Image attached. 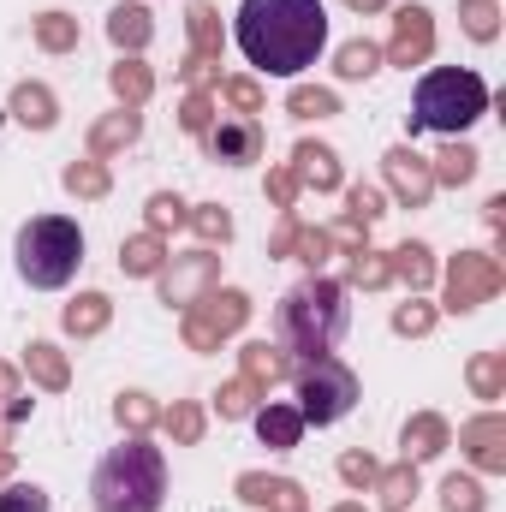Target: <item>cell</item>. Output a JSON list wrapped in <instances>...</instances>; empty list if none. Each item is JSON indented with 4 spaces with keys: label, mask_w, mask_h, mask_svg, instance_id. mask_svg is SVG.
Wrapping results in <instances>:
<instances>
[{
    "label": "cell",
    "mask_w": 506,
    "mask_h": 512,
    "mask_svg": "<svg viewBox=\"0 0 506 512\" xmlns=\"http://www.w3.org/2000/svg\"><path fill=\"white\" fill-rule=\"evenodd\" d=\"M334 72H340L346 84H364V78H376V72H381V48L370 42V36H352V42L334 54Z\"/></svg>",
    "instance_id": "d6a6232c"
},
{
    "label": "cell",
    "mask_w": 506,
    "mask_h": 512,
    "mask_svg": "<svg viewBox=\"0 0 506 512\" xmlns=\"http://www.w3.org/2000/svg\"><path fill=\"white\" fill-rule=\"evenodd\" d=\"M262 197L286 215L292 203H298V179H292V167H268V179H262Z\"/></svg>",
    "instance_id": "f907efd6"
},
{
    "label": "cell",
    "mask_w": 506,
    "mask_h": 512,
    "mask_svg": "<svg viewBox=\"0 0 506 512\" xmlns=\"http://www.w3.org/2000/svg\"><path fill=\"white\" fill-rule=\"evenodd\" d=\"M179 78H185V90H215V84H221V60L185 54V60H179Z\"/></svg>",
    "instance_id": "681fc988"
},
{
    "label": "cell",
    "mask_w": 506,
    "mask_h": 512,
    "mask_svg": "<svg viewBox=\"0 0 506 512\" xmlns=\"http://www.w3.org/2000/svg\"><path fill=\"white\" fill-rule=\"evenodd\" d=\"M399 447H405L411 465H429V459H441V453L453 447V423H447L441 411H411L405 429H399Z\"/></svg>",
    "instance_id": "2e32d148"
},
{
    "label": "cell",
    "mask_w": 506,
    "mask_h": 512,
    "mask_svg": "<svg viewBox=\"0 0 506 512\" xmlns=\"http://www.w3.org/2000/svg\"><path fill=\"white\" fill-rule=\"evenodd\" d=\"M185 36H191V54H203V60H221V48H227L221 12H215L209 0H191V6H185Z\"/></svg>",
    "instance_id": "d4e9b609"
},
{
    "label": "cell",
    "mask_w": 506,
    "mask_h": 512,
    "mask_svg": "<svg viewBox=\"0 0 506 512\" xmlns=\"http://www.w3.org/2000/svg\"><path fill=\"white\" fill-rule=\"evenodd\" d=\"M108 42H114L120 54H143V48L155 42V18H149L143 0H120V6L108 12Z\"/></svg>",
    "instance_id": "d6986e66"
},
{
    "label": "cell",
    "mask_w": 506,
    "mask_h": 512,
    "mask_svg": "<svg viewBox=\"0 0 506 512\" xmlns=\"http://www.w3.org/2000/svg\"><path fill=\"white\" fill-rule=\"evenodd\" d=\"M239 501L256 512H310V495H304V483H292V477H268V471H245L239 483Z\"/></svg>",
    "instance_id": "5bb4252c"
},
{
    "label": "cell",
    "mask_w": 506,
    "mask_h": 512,
    "mask_svg": "<svg viewBox=\"0 0 506 512\" xmlns=\"http://www.w3.org/2000/svg\"><path fill=\"white\" fill-rule=\"evenodd\" d=\"M381 215H387V197H381L376 185H352V191H346V215H340V221H352V227L370 233Z\"/></svg>",
    "instance_id": "ee69618b"
},
{
    "label": "cell",
    "mask_w": 506,
    "mask_h": 512,
    "mask_svg": "<svg viewBox=\"0 0 506 512\" xmlns=\"http://www.w3.org/2000/svg\"><path fill=\"white\" fill-rule=\"evenodd\" d=\"M346 280H352V286H364V292L387 286V280H393V268H387V251H370V245L346 251Z\"/></svg>",
    "instance_id": "74e56055"
},
{
    "label": "cell",
    "mask_w": 506,
    "mask_h": 512,
    "mask_svg": "<svg viewBox=\"0 0 506 512\" xmlns=\"http://www.w3.org/2000/svg\"><path fill=\"white\" fill-rule=\"evenodd\" d=\"M429 54H435V12L429 6H399L393 12V36H387V48H381V60L387 66H429Z\"/></svg>",
    "instance_id": "30bf717a"
},
{
    "label": "cell",
    "mask_w": 506,
    "mask_h": 512,
    "mask_svg": "<svg viewBox=\"0 0 506 512\" xmlns=\"http://www.w3.org/2000/svg\"><path fill=\"white\" fill-rule=\"evenodd\" d=\"M203 143H209V155L221 167H251V161H262V126H256L251 114H215V126L203 131Z\"/></svg>",
    "instance_id": "7c38bea8"
},
{
    "label": "cell",
    "mask_w": 506,
    "mask_h": 512,
    "mask_svg": "<svg viewBox=\"0 0 506 512\" xmlns=\"http://www.w3.org/2000/svg\"><path fill=\"white\" fill-rule=\"evenodd\" d=\"M465 382H471V393H477L483 405L506 399V352H477V358L465 364Z\"/></svg>",
    "instance_id": "1f68e13d"
},
{
    "label": "cell",
    "mask_w": 506,
    "mask_h": 512,
    "mask_svg": "<svg viewBox=\"0 0 506 512\" xmlns=\"http://www.w3.org/2000/svg\"><path fill=\"white\" fill-rule=\"evenodd\" d=\"M185 227H191V233H197V239H203V245H209V251H215V245H227V239H233V215H227V209H221V203H197V209H191V215H185Z\"/></svg>",
    "instance_id": "ab89813d"
},
{
    "label": "cell",
    "mask_w": 506,
    "mask_h": 512,
    "mask_svg": "<svg viewBox=\"0 0 506 512\" xmlns=\"http://www.w3.org/2000/svg\"><path fill=\"white\" fill-rule=\"evenodd\" d=\"M370 489H376L381 512H411V501H417V465H411V459L387 465V471H376Z\"/></svg>",
    "instance_id": "83f0119b"
},
{
    "label": "cell",
    "mask_w": 506,
    "mask_h": 512,
    "mask_svg": "<svg viewBox=\"0 0 506 512\" xmlns=\"http://www.w3.org/2000/svg\"><path fill=\"white\" fill-rule=\"evenodd\" d=\"M334 251H340V245H334V233H328V227H304V221H298V239H292V256H298V262H304L310 274H322V268L334 262Z\"/></svg>",
    "instance_id": "f35d334b"
},
{
    "label": "cell",
    "mask_w": 506,
    "mask_h": 512,
    "mask_svg": "<svg viewBox=\"0 0 506 512\" xmlns=\"http://www.w3.org/2000/svg\"><path fill=\"white\" fill-rule=\"evenodd\" d=\"M108 322H114V298H108V292H78V298L60 310V328H66L72 340H96Z\"/></svg>",
    "instance_id": "603a6c76"
},
{
    "label": "cell",
    "mask_w": 506,
    "mask_h": 512,
    "mask_svg": "<svg viewBox=\"0 0 506 512\" xmlns=\"http://www.w3.org/2000/svg\"><path fill=\"white\" fill-rule=\"evenodd\" d=\"M251 423H256V441H262V447H274V453H292V447L304 441V429H310V423L298 417V405H280V399L256 405Z\"/></svg>",
    "instance_id": "ac0fdd59"
},
{
    "label": "cell",
    "mask_w": 506,
    "mask_h": 512,
    "mask_svg": "<svg viewBox=\"0 0 506 512\" xmlns=\"http://www.w3.org/2000/svg\"><path fill=\"white\" fill-rule=\"evenodd\" d=\"M96 512H161L167 501V459L143 435H126L90 477Z\"/></svg>",
    "instance_id": "3957f363"
},
{
    "label": "cell",
    "mask_w": 506,
    "mask_h": 512,
    "mask_svg": "<svg viewBox=\"0 0 506 512\" xmlns=\"http://www.w3.org/2000/svg\"><path fill=\"white\" fill-rule=\"evenodd\" d=\"M387 268H393V280H405L411 292L435 286V251H429L423 239H405V245H393V251H387Z\"/></svg>",
    "instance_id": "484cf974"
},
{
    "label": "cell",
    "mask_w": 506,
    "mask_h": 512,
    "mask_svg": "<svg viewBox=\"0 0 506 512\" xmlns=\"http://www.w3.org/2000/svg\"><path fill=\"white\" fill-rule=\"evenodd\" d=\"M18 393V364H0V405Z\"/></svg>",
    "instance_id": "11a10c76"
},
{
    "label": "cell",
    "mask_w": 506,
    "mask_h": 512,
    "mask_svg": "<svg viewBox=\"0 0 506 512\" xmlns=\"http://www.w3.org/2000/svg\"><path fill=\"white\" fill-rule=\"evenodd\" d=\"M12 465H18V459H12V447H0V483H12Z\"/></svg>",
    "instance_id": "9f6ffc18"
},
{
    "label": "cell",
    "mask_w": 506,
    "mask_h": 512,
    "mask_svg": "<svg viewBox=\"0 0 506 512\" xmlns=\"http://www.w3.org/2000/svg\"><path fill=\"white\" fill-rule=\"evenodd\" d=\"M161 268H167V239L131 233L126 245H120V274H126V280H155Z\"/></svg>",
    "instance_id": "4316f807"
},
{
    "label": "cell",
    "mask_w": 506,
    "mask_h": 512,
    "mask_svg": "<svg viewBox=\"0 0 506 512\" xmlns=\"http://www.w3.org/2000/svg\"><path fill=\"white\" fill-rule=\"evenodd\" d=\"M60 185L78 197V203H102L108 191H114V173H108V161H96V155H84V161H72L66 173H60Z\"/></svg>",
    "instance_id": "f546056e"
},
{
    "label": "cell",
    "mask_w": 506,
    "mask_h": 512,
    "mask_svg": "<svg viewBox=\"0 0 506 512\" xmlns=\"http://www.w3.org/2000/svg\"><path fill=\"white\" fill-rule=\"evenodd\" d=\"M48 489L42 483H0V512H48Z\"/></svg>",
    "instance_id": "bcb514c9"
},
{
    "label": "cell",
    "mask_w": 506,
    "mask_h": 512,
    "mask_svg": "<svg viewBox=\"0 0 506 512\" xmlns=\"http://www.w3.org/2000/svg\"><path fill=\"white\" fill-rule=\"evenodd\" d=\"M6 114H12L18 126H30V131H54L60 126V96H54L48 84L24 78V84H12V96H6Z\"/></svg>",
    "instance_id": "e0dca14e"
},
{
    "label": "cell",
    "mask_w": 506,
    "mask_h": 512,
    "mask_svg": "<svg viewBox=\"0 0 506 512\" xmlns=\"http://www.w3.org/2000/svg\"><path fill=\"white\" fill-rule=\"evenodd\" d=\"M239 376L268 393V387L292 382V352H286V346H268V340H251V346L239 352Z\"/></svg>",
    "instance_id": "ffe728a7"
},
{
    "label": "cell",
    "mask_w": 506,
    "mask_h": 512,
    "mask_svg": "<svg viewBox=\"0 0 506 512\" xmlns=\"http://www.w3.org/2000/svg\"><path fill=\"white\" fill-rule=\"evenodd\" d=\"M161 280V304H173V310H191L215 280H221V256L209 251H185V256H167V268L155 274Z\"/></svg>",
    "instance_id": "9c48e42d"
},
{
    "label": "cell",
    "mask_w": 506,
    "mask_h": 512,
    "mask_svg": "<svg viewBox=\"0 0 506 512\" xmlns=\"http://www.w3.org/2000/svg\"><path fill=\"white\" fill-rule=\"evenodd\" d=\"M179 340L191 352H221V340H233L245 322H251V298L239 286H209L191 310H179Z\"/></svg>",
    "instance_id": "52a82bcc"
},
{
    "label": "cell",
    "mask_w": 506,
    "mask_h": 512,
    "mask_svg": "<svg viewBox=\"0 0 506 512\" xmlns=\"http://www.w3.org/2000/svg\"><path fill=\"white\" fill-rule=\"evenodd\" d=\"M346 322H352L346 286L328 280V274L298 280V286L274 304V334H280V346L298 352V358H322V352H334L340 334H346Z\"/></svg>",
    "instance_id": "7a4b0ae2"
},
{
    "label": "cell",
    "mask_w": 506,
    "mask_h": 512,
    "mask_svg": "<svg viewBox=\"0 0 506 512\" xmlns=\"http://www.w3.org/2000/svg\"><path fill=\"white\" fill-rule=\"evenodd\" d=\"M334 512H370V507H364V501H340Z\"/></svg>",
    "instance_id": "680465c9"
},
{
    "label": "cell",
    "mask_w": 506,
    "mask_h": 512,
    "mask_svg": "<svg viewBox=\"0 0 506 512\" xmlns=\"http://www.w3.org/2000/svg\"><path fill=\"white\" fill-rule=\"evenodd\" d=\"M477 167H483V155H477L471 143H459V137H453V143H447V149L429 161L435 185H453V191H459V185H471V179H477Z\"/></svg>",
    "instance_id": "4dcf8cb0"
},
{
    "label": "cell",
    "mask_w": 506,
    "mask_h": 512,
    "mask_svg": "<svg viewBox=\"0 0 506 512\" xmlns=\"http://www.w3.org/2000/svg\"><path fill=\"white\" fill-rule=\"evenodd\" d=\"M286 114H292V120H334V114H340V96L322 90V84H298V90L286 96Z\"/></svg>",
    "instance_id": "8d00e7d4"
},
{
    "label": "cell",
    "mask_w": 506,
    "mask_h": 512,
    "mask_svg": "<svg viewBox=\"0 0 506 512\" xmlns=\"http://www.w3.org/2000/svg\"><path fill=\"white\" fill-rule=\"evenodd\" d=\"M185 215H191V203H185L179 191H155V197L143 203V233H155V239H167L173 227H185Z\"/></svg>",
    "instance_id": "836d02e7"
},
{
    "label": "cell",
    "mask_w": 506,
    "mask_h": 512,
    "mask_svg": "<svg viewBox=\"0 0 506 512\" xmlns=\"http://www.w3.org/2000/svg\"><path fill=\"white\" fill-rule=\"evenodd\" d=\"M30 405H36V399H24V393H12V399L0 405V423H6V429H12V423H24V417H30Z\"/></svg>",
    "instance_id": "db71d44e"
},
{
    "label": "cell",
    "mask_w": 506,
    "mask_h": 512,
    "mask_svg": "<svg viewBox=\"0 0 506 512\" xmlns=\"http://www.w3.org/2000/svg\"><path fill=\"white\" fill-rule=\"evenodd\" d=\"M18 280L36 286V292H60L72 286V274L84 268V227L66 221V215H36L18 227Z\"/></svg>",
    "instance_id": "5b68a950"
},
{
    "label": "cell",
    "mask_w": 506,
    "mask_h": 512,
    "mask_svg": "<svg viewBox=\"0 0 506 512\" xmlns=\"http://www.w3.org/2000/svg\"><path fill=\"white\" fill-rule=\"evenodd\" d=\"M435 316H441V310H435V304H423V298L411 292V304H399V310H393V334H399V340H423V334L435 328Z\"/></svg>",
    "instance_id": "f6af8a7d"
},
{
    "label": "cell",
    "mask_w": 506,
    "mask_h": 512,
    "mask_svg": "<svg viewBox=\"0 0 506 512\" xmlns=\"http://www.w3.org/2000/svg\"><path fill=\"white\" fill-rule=\"evenodd\" d=\"M352 12H387V0H346Z\"/></svg>",
    "instance_id": "6f0895ef"
},
{
    "label": "cell",
    "mask_w": 506,
    "mask_h": 512,
    "mask_svg": "<svg viewBox=\"0 0 506 512\" xmlns=\"http://www.w3.org/2000/svg\"><path fill=\"white\" fill-rule=\"evenodd\" d=\"M489 102H495V96H489V84H483L471 66H441V72H429V78L417 84L405 126L459 137V131H471L483 114H489Z\"/></svg>",
    "instance_id": "277c9868"
},
{
    "label": "cell",
    "mask_w": 506,
    "mask_h": 512,
    "mask_svg": "<svg viewBox=\"0 0 506 512\" xmlns=\"http://www.w3.org/2000/svg\"><path fill=\"white\" fill-rule=\"evenodd\" d=\"M292 239H298V215L286 209L280 227H274V239H268V256H292Z\"/></svg>",
    "instance_id": "f5cc1de1"
},
{
    "label": "cell",
    "mask_w": 506,
    "mask_h": 512,
    "mask_svg": "<svg viewBox=\"0 0 506 512\" xmlns=\"http://www.w3.org/2000/svg\"><path fill=\"white\" fill-rule=\"evenodd\" d=\"M30 36H36V48H42V54H72V48L84 42V24H78L72 12H36Z\"/></svg>",
    "instance_id": "f1b7e54d"
},
{
    "label": "cell",
    "mask_w": 506,
    "mask_h": 512,
    "mask_svg": "<svg viewBox=\"0 0 506 512\" xmlns=\"http://www.w3.org/2000/svg\"><path fill=\"white\" fill-rule=\"evenodd\" d=\"M221 96H227V108L233 114H262V84L256 78H221Z\"/></svg>",
    "instance_id": "c3c4849f"
},
{
    "label": "cell",
    "mask_w": 506,
    "mask_h": 512,
    "mask_svg": "<svg viewBox=\"0 0 506 512\" xmlns=\"http://www.w3.org/2000/svg\"><path fill=\"white\" fill-rule=\"evenodd\" d=\"M0 447H6V423H0Z\"/></svg>",
    "instance_id": "91938a15"
},
{
    "label": "cell",
    "mask_w": 506,
    "mask_h": 512,
    "mask_svg": "<svg viewBox=\"0 0 506 512\" xmlns=\"http://www.w3.org/2000/svg\"><path fill=\"white\" fill-rule=\"evenodd\" d=\"M441 512H489V495H483V483L453 471V477L441 483Z\"/></svg>",
    "instance_id": "b9f144b4"
},
{
    "label": "cell",
    "mask_w": 506,
    "mask_h": 512,
    "mask_svg": "<svg viewBox=\"0 0 506 512\" xmlns=\"http://www.w3.org/2000/svg\"><path fill=\"white\" fill-rule=\"evenodd\" d=\"M143 137V114L137 108H114V114H102L96 126H90V155L96 161H108V155H120Z\"/></svg>",
    "instance_id": "7402d4cb"
},
{
    "label": "cell",
    "mask_w": 506,
    "mask_h": 512,
    "mask_svg": "<svg viewBox=\"0 0 506 512\" xmlns=\"http://www.w3.org/2000/svg\"><path fill=\"white\" fill-rule=\"evenodd\" d=\"M161 429L173 435V447H197V441H203V429H209V417H203V405L173 399V405L161 411Z\"/></svg>",
    "instance_id": "e575fe53"
},
{
    "label": "cell",
    "mask_w": 506,
    "mask_h": 512,
    "mask_svg": "<svg viewBox=\"0 0 506 512\" xmlns=\"http://www.w3.org/2000/svg\"><path fill=\"white\" fill-rule=\"evenodd\" d=\"M292 179H298V191H340L346 185V167H340V155L328 149V143H316V137H304L298 149H292Z\"/></svg>",
    "instance_id": "9a60e30c"
},
{
    "label": "cell",
    "mask_w": 506,
    "mask_h": 512,
    "mask_svg": "<svg viewBox=\"0 0 506 512\" xmlns=\"http://www.w3.org/2000/svg\"><path fill=\"white\" fill-rule=\"evenodd\" d=\"M506 286V268L495 262L489 251H459L447 262V304L441 310H453V316H471L477 304H489V298H501Z\"/></svg>",
    "instance_id": "ba28073f"
},
{
    "label": "cell",
    "mask_w": 506,
    "mask_h": 512,
    "mask_svg": "<svg viewBox=\"0 0 506 512\" xmlns=\"http://www.w3.org/2000/svg\"><path fill=\"white\" fill-rule=\"evenodd\" d=\"M334 471H340V483H346V489H370L381 465L370 459V453H340V465H334Z\"/></svg>",
    "instance_id": "816d5d0a"
},
{
    "label": "cell",
    "mask_w": 506,
    "mask_h": 512,
    "mask_svg": "<svg viewBox=\"0 0 506 512\" xmlns=\"http://www.w3.org/2000/svg\"><path fill=\"white\" fill-rule=\"evenodd\" d=\"M381 173H387V191L399 197V209H429V197H435L429 155H417L411 143H393V149L381 155Z\"/></svg>",
    "instance_id": "8fae6325"
},
{
    "label": "cell",
    "mask_w": 506,
    "mask_h": 512,
    "mask_svg": "<svg viewBox=\"0 0 506 512\" xmlns=\"http://www.w3.org/2000/svg\"><path fill=\"white\" fill-rule=\"evenodd\" d=\"M114 423H120L126 435H149V429L161 423V405H155L143 387H131V393H120V399H114Z\"/></svg>",
    "instance_id": "d590c367"
},
{
    "label": "cell",
    "mask_w": 506,
    "mask_h": 512,
    "mask_svg": "<svg viewBox=\"0 0 506 512\" xmlns=\"http://www.w3.org/2000/svg\"><path fill=\"white\" fill-rule=\"evenodd\" d=\"M24 376L42 387V393H66V387H72V358H66L54 340H30V346H24Z\"/></svg>",
    "instance_id": "44dd1931"
},
{
    "label": "cell",
    "mask_w": 506,
    "mask_h": 512,
    "mask_svg": "<svg viewBox=\"0 0 506 512\" xmlns=\"http://www.w3.org/2000/svg\"><path fill=\"white\" fill-rule=\"evenodd\" d=\"M256 405H262V387H256V382H245V376H239V382H221V393H215V411H221L227 423L251 417Z\"/></svg>",
    "instance_id": "7bdbcfd3"
},
{
    "label": "cell",
    "mask_w": 506,
    "mask_h": 512,
    "mask_svg": "<svg viewBox=\"0 0 506 512\" xmlns=\"http://www.w3.org/2000/svg\"><path fill=\"white\" fill-rule=\"evenodd\" d=\"M459 24L471 42H495L501 36V0H459Z\"/></svg>",
    "instance_id": "60d3db41"
},
{
    "label": "cell",
    "mask_w": 506,
    "mask_h": 512,
    "mask_svg": "<svg viewBox=\"0 0 506 512\" xmlns=\"http://www.w3.org/2000/svg\"><path fill=\"white\" fill-rule=\"evenodd\" d=\"M459 453H465L477 471H489V477L506 471V417L495 411V405L477 411L471 423H459Z\"/></svg>",
    "instance_id": "4fadbf2b"
},
{
    "label": "cell",
    "mask_w": 506,
    "mask_h": 512,
    "mask_svg": "<svg viewBox=\"0 0 506 512\" xmlns=\"http://www.w3.org/2000/svg\"><path fill=\"white\" fill-rule=\"evenodd\" d=\"M233 42L268 78H298L328 48V12L322 0H239Z\"/></svg>",
    "instance_id": "6da1fadb"
},
{
    "label": "cell",
    "mask_w": 506,
    "mask_h": 512,
    "mask_svg": "<svg viewBox=\"0 0 506 512\" xmlns=\"http://www.w3.org/2000/svg\"><path fill=\"white\" fill-rule=\"evenodd\" d=\"M179 126L191 131V137H203V131L215 126V96H209V90H185V102H179Z\"/></svg>",
    "instance_id": "7dc6e473"
},
{
    "label": "cell",
    "mask_w": 506,
    "mask_h": 512,
    "mask_svg": "<svg viewBox=\"0 0 506 512\" xmlns=\"http://www.w3.org/2000/svg\"><path fill=\"white\" fill-rule=\"evenodd\" d=\"M108 90H114L120 108H143V102L155 96V72L143 66V54H120V60L108 66Z\"/></svg>",
    "instance_id": "cb8c5ba5"
},
{
    "label": "cell",
    "mask_w": 506,
    "mask_h": 512,
    "mask_svg": "<svg viewBox=\"0 0 506 512\" xmlns=\"http://www.w3.org/2000/svg\"><path fill=\"white\" fill-rule=\"evenodd\" d=\"M292 387H298V417L316 423V429L352 417V405H358V376H352V364L334 358V352L304 358V364L292 370Z\"/></svg>",
    "instance_id": "8992f818"
}]
</instances>
